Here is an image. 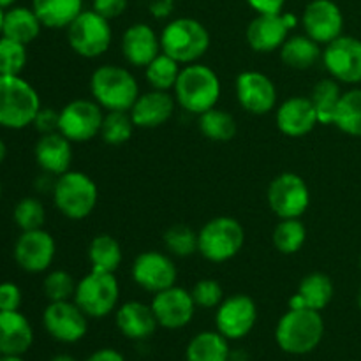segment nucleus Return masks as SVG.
<instances>
[{
	"mask_svg": "<svg viewBox=\"0 0 361 361\" xmlns=\"http://www.w3.org/2000/svg\"><path fill=\"white\" fill-rule=\"evenodd\" d=\"M323 337L324 321L321 312L310 309H289L275 328L279 348L295 356L312 353L323 342Z\"/></svg>",
	"mask_w": 361,
	"mask_h": 361,
	"instance_id": "1",
	"label": "nucleus"
},
{
	"mask_svg": "<svg viewBox=\"0 0 361 361\" xmlns=\"http://www.w3.org/2000/svg\"><path fill=\"white\" fill-rule=\"evenodd\" d=\"M173 90L176 104L194 115H203L217 106L221 97V80L212 67L194 62L182 67Z\"/></svg>",
	"mask_w": 361,
	"mask_h": 361,
	"instance_id": "2",
	"label": "nucleus"
},
{
	"mask_svg": "<svg viewBox=\"0 0 361 361\" xmlns=\"http://www.w3.org/2000/svg\"><path fill=\"white\" fill-rule=\"evenodd\" d=\"M90 94L102 109L130 111L140 97V85L129 69L106 63L92 73Z\"/></svg>",
	"mask_w": 361,
	"mask_h": 361,
	"instance_id": "3",
	"label": "nucleus"
},
{
	"mask_svg": "<svg viewBox=\"0 0 361 361\" xmlns=\"http://www.w3.org/2000/svg\"><path fill=\"white\" fill-rule=\"evenodd\" d=\"M37 90L21 76H0V127L20 130L32 126L41 109Z\"/></svg>",
	"mask_w": 361,
	"mask_h": 361,
	"instance_id": "4",
	"label": "nucleus"
},
{
	"mask_svg": "<svg viewBox=\"0 0 361 361\" xmlns=\"http://www.w3.org/2000/svg\"><path fill=\"white\" fill-rule=\"evenodd\" d=\"M210 48V32L194 18H176L161 32V49L182 66L197 62Z\"/></svg>",
	"mask_w": 361,
	"mask_h": 361,
	"instance_id": "5",
	"label": "nucleus"
},
{
	"mask_svg": "<svg viewBox=\"0 0 361 361\" xmlns=\"http://www.w3.org/2000/svg\"><path fill=\"white\" fill-rule=\"evenodd\" d=\"M99 189L94 180L81 171H67L56 176L53 201L60 214L73 221L87 219L97 207Z\"/></svg>",
	"mask_w": 361,
	"mask_h": 361,
	"instance_id": "6",
	"label": "nucleus"
},
{
	"mask_svg": "<svg viewBox=\"0 0 361 361\" xmlns=\"http://www.w3.org/2000/svg\"><path fill=\"white\" fill-rule=\"evenodd\" d=\"M245 231L233 217H215L197 233V252L212 263H226L242 250Z\"/></svg>",
	"mask_w": 361,
	"mask_h": 361,
	"instance_id": "7",
	"label": "nucleus"
},
{
	"mask_svg": "<svg viewBox=\"0 0 361 361\" xmlns=\"http://www.w3.org/2000/svg\"><path fill=\"white\" fill-rule=\"evenodd\" d=\"M118 298L120 286L115 274L90 270V274L85 275L76 284L73 300L87 317L102 319L116 309Z\"/></svg>",
	"mask_w": 361,
	"mask_h": 361,
	"instance_id": "8",
	"label": "nucleus"
},
{
	"mask_svg": "<svg viewBox=\"0 0 361 361\" xmlns=\"http://www.w3.org/2000/svg\"><path fill=\"white\" fill-rule=\"evenodd\" d=\"M113 30L109 20L92 11H83L67 27V42L83 59H97L111 46Z\"/></svg>",
	"mask_w": 361,
	"mask_h": 361,
	"instance_id": "9",
	"label": "nucleus"
},
{
	"mask_svg": "<svg viewBox=\"0 0 361 361\" xmlns=\"http://www.w3.org/2000/svg\"><path fill=\"white\" fill-rule=\"evenodd\" d=\"M104 113L94 99H74L60 109L59 133L71 143H85L101 133Z\"/></svg>",
	"mask_w": 361,
	"mask_h": 361,
	"instance_id": "10",
	"label": "nucleus"
},
{
	"mask_svg": "<svg viewBox=\"0 0 361 361\" xmlns=\"http://www.w3.org/2000/svg\"><path fill=\"white\" fill-rule=\"evenodd\" d=\"M268 204L279 219H300L310 204L305 180L295 173H282L268 187Z\"/></svg>",
	"mask_w": 361,
	"mask_h": 361,
	"instance_id": "11",
	"label": "nucleus"
},
{
	"mask_svg": "<svg viewBox=\"0 0 361 361\" xmlns=\"http://www.w3.org/2000/svg\"><path fill=\"white\" fill-rule=\"evenodd\" d=\"M88 317L74 302H49L42 312V324L49 337L62 344H76L87 335Z\"/></svg>",
	"mask_w": 361,
	"mask_h": 361,
	"instance_id": "12",
	"label": "nucleus"
},
{
	"mask_svg": "<svg viewBox=\"0 0 361 361\" xmlns=\"http://www.w3.org/2000/svg\"><path fill=\"white\" fill-rule=\"evenodd\" d=\"M323 63L338 83H361V41L353 35H341L323 51Z\"/></svg>",
	"mask_w": 361,
	"mask_h": 361,
	"instance_id": "13",
	"label": "nucleus"
},
{
	"mask_svg": "<svg viewBox=\"0 0 361 361\" xmlns=\"http://www.w3.org/2000/svg\"><path fill=\"white\" fill-rule=\"evenodd\" d=\"M257 307L250 296L233 295L222 300L215 312V326L228 341H240L247 337L256 326Z\"/></svg>",
	"mask_w": 361,
	"mask_h": 361,
	"instance_id": "14",
	"label": "nucleus"
},
{
	"mask_svg": "<svg viewBox=\"0 0 361 361\" xmlns=\"http://www.w3.org/2000/svg\"><path fill=\"white\" fill-rule=\"evenodd\" d=\"M56 243L53 236L44 229L21 231L14 243L13 256L18 267L28 274H42L51 267L55 259Z\"/></svg>",
	"mask_w": 361,
	"mask_h": 361,
	"instance_id": "15",
	"label": "nucleus"
},
{
	"mask_svg": "<svg viewBox=\"0 0 361 361\" xmlns=\"http://www.w3.org/2000/svg\"><path fill=\"white\" fill-rule=\"evenodd\" d=\"M130 275L141 289L155 295L175 286L178 271L168 254L147 250L134 259Z\"/></svg>",
	"mask_w": 361,
	"mask_h": 361,
	"instance_id": "16",
	"label": "nucleus"
},
{
	"mask_svg": "<svg viewBox=\"0 0 361 361\" xmlns=\"http://www.w3.org/2000/svg\"><path fill=\"white\" fill-rule=\"evenodd\" d=\"M305 34L319 44H330L344 30V14L334 0H312L302 14Z\"/></svg>",
	"mask_w": 361,
	"mask_h": 361,
	"instance_id": "17",
	"label": "nucleus"
},
{
	"mask_svg": "<svg viewBox=\"0 0 361 361\" xmlns=\"http://www.w3.org/2000/svg\"><path fill=\"white\" fill-rule=\"evenodd\" d=\"M150 307L159 326L168 330H180L187 326L196 314V303L190 291L178 286H171L164 291L155 293Z\"/></svg>",
	"mask_w": 361,
	"mask_h": 361,
	"instance_id": "18",
	"label": "nucleus"
},
{
	"mask_svg": "<svg viewBox=\"0 0 361 361\" xmlns=\"http://www.w3.org/2000/svg\"><path fill=\"white\" fill-rule=\"evenodd\" d=\"M236 99L245 111L267 115L277 106V88L267 74L243 71L236 78Z\"/></svg>",
	"mask_w": 361,
	"mask_h": 361,
	"instance_id": "19",
	"label": "nucleus"
},
{
	"mask_svg": "<svg viewBox=\"0 0 361 361\" xmlns=\"http://www.w3.org/2000/svg\"><path fill=\"white\" fill-rule=\"evenodd\" d=\"M277 127L282 134L289 137H302L312 133L319 123L316 108L310 97H289L277 108Z\"/></svg>",
	"mask_w": 361,
	"mask_h": 361,
	"instance_id": "20",
	"label": "nucleus"
},
{
	"mask_svg": "<svg viewBox=\"0 0 361 361\" xmlns=\"http://www.w3.org/2000/svg\"><path fill=\"white\" fill-rule=\"evenodd\" d=\"M176 99L169 92L152 90L140 95L130 108L129 115L134 126L141 129H155L168 122L175 113Z\"/></svg>",
	"mask_w": 361,
	"mask_h": 361,
	"instance_id": "21",
	"label": "nucleus"
},
{
	"mask_svg": "<svg viewBox=\"0 0 361 361\" xmlns=\"http://www.w3.org/2000/svg\"><path fill=\"white\" fill-rule=\"evenodd\" d=\"M161 35L147 23H134L122 35V55L130 66L147 67L161 53Z\"/></svg>",
	"mask_w": 361,
	"mask_h": 361,
	"instance_id": "22",
	"label": "nucleus"
},
{
	"mask_svg": "<svg viewBox=\"0 0 361 361\" xmlns=\"http://www.w3.org/2000/svg\"><path fill=\"white\" fill-rule=\"evenodd\" d=\"M289 28L281 14H257L245 32L247 42L257 53H271L282 48L289 37Z\"/></svg>",
	"mask_w": 361,
	"mask_h": 361,
	"instance_id": "23",
	"label": "nucleus"
},
{
	"mask_svg": "<svg viewBox=\"0 0 361 361\" xmlns=\"http://www.w3.org/2000/svg\"><path fill=\"white\" fill-rule=\"evenodd\" d=\"M35 162L44 173L60 176L69 171L73 162V143L63 134L56 133L42 134L34 148Z\"/></svg>",
	"mask_w": 361,
	"mask_h": 361,
	"instance_id": "24",
	"label": "nucleus"
},
{
	"mask_svg": "<svg viewBox=\"0 0 361 361\" xmlns=\"http://www.w3.org/2000/svg\"><path fill=\"white\" fill-rule=\"evenodd\" d=\"M34 344L32 324L20 310H0V355L23 356Z\"/></svg>",
	"mask_w": 361,
	"mask_h": 361,
	"instance_id": "25",
	"label": "nucleus"
},
{
	"mask_svg": "<svg viewBox=\"0 0 361 361\" xmlns=\"http://www.w3.org/2000/svg\"><path fill=\"white\" fill-rule=\"evenodd\" d=\"M115 323L120 334L130 341H147L159 326L152 307L141 302H126L120 305L115 314Z\"/></svg>",
	"mask_w": 361,
	"mask_h": 361,
	"instance_id": "26",
	"label": "nucleus"
},
{
	"mask_svg": "<svg viewBox=\"0 0 361 361\" xmlns=\"http://www.w3.org/2000/svg\"><path fill=\"white\" fill-rule=\"evenodd\" d=\"M334 298V282L326 274H309L300 282L298 293L289 298V309H310L321 310L326 309Z\"/></svg>",
	"mask_w": 361,
	"mask_h": 361,
	"instance_id": "27",
	"label": "nucleus"
},
{
	"mask_svg": "<svg viewBox=\"0 0 361 361\" xmlns=\"http://www.w3.org/2000/svg\"><path fill=\"white\" fill-rule=\"evenodd\" d=\"M32 9L42 27L67 28L83 13V0H32Z\"/></svg>",
	"mask_w": 361,
	"mask_h": 361,
	"instance_id": "28",
	"label": "nucleus"
},
{
	"mask_svg": "<svg viewBox=\"0 0 361 361\" xmlns=\"http://www.w3.org/2000/svg\"><path fill=\"white\" fill-rule=\"evenodd\" d=\"M42 23L39 21L37 14L34 9L28 7H9L4 13V27L2 35L4 37L14 39L23 44H30L41 34Z\"/></svg>",
	"mask_w": 361,
	"mask_h": 361,
	"instance_id": "29",
	"label": "nucleus"
},
{
	"mask_svg": "<svg viewBox=\"0 0 361 361\" xmlns=\"http://www.w3.org/2000/svg\"><path fill=\"white\" fill-rule=\"evenodd\" d=\"M281 59L288 67L296 71H305L316 66L323 59L321 44L309 35H291L286 39L281 48Z\"/></svg>",
	"mask_w": 361,
	"mask_h": 361,
	"instance_id": "30",
	"label": "nucleus"
},
{
	"mask_svg": "<svg viewBox=\"0 0 361 361\" xmlns=\"http://www.w3.org/2000/svg\"><path fill=\"white\" fill-rule=\"evenodd\" d=\"M229 356L228 338L219 331H201L185 349V361H229Z\"/></svg>",
	"mask_w": 361,
	"mask_h": 361,
	"instance_id": "31",
	"label": "nucleus"
},
{
	"mask_svg": "<svg viewBox=\"0 0 361 361\" xmlns=\"http://www.w3.org/2000/svg\"><path fill=\"white\" fill-rule=\"evenodd\" d=\"M92 270L115 274L122 264V247L111 235H97L88 245Z\"/></svg>",
	"mask_w": 361,
	"mask_h": 361,
	"instance_id": "32",
	"label": "nucleus"
},
{
	"mask_svg": "<svg viewBox=\"0 0 361 361\" xmlns=\"http://www.w3.org/2000/svg\"><path fill=\"white\" fill-rule=\"evenodd\" d=\"M341 97V85H338V81L334 80V78L321 80L319 83L314 87L312 94H310V101H312L314 108H316L319 123H323V126H331V123H334Z\"/></svg>",
	"mask_w": 361,
	"mask_h": 361,
	"instance_id": "33",
	"label": "nucleus"
},
{
	"mask_svg": "<svg viewBox=\"0 0 361 361\" xmlns=\"http://www.w3.org/2000/svg\"><path fill=\"white\" fill-rule=\"evenodd\" d=\"M334 126L349 136L361 137V88H353L342 94Z\"/></svg>",
	"mask_w": 361,
	"mask_h": 361,
	"instance_id": "34",
	"label": "nucleus"
},
{
	"mask_svg": "<svg viewBox=\"0 0 361 361\" xmlns=\"http://www.w3.org/2000/svg\"><path fill=\"white\" fill-rule=\"evenodd\" d=\"M180 66L182 63L161 51L145 67V78L154 90L169 92L171 88H175L176 80H178L180 71H182Z\"/></svg>",
	"mask_w": 361,
	"mask_h": 361,
	"instance_id": "35",
	"label": "nucleus"
},
{
	"mask_svg": "<svg viewBox=\"0 0 361 361\" xmlns=\"http://www.w3.org/2000/svg\"><path fill=\"white\" fill-rule=\"evenodd\" d=\"M200 130L210 141L224 143V141H231L236 136L238 127H236L233 115H229L228 111L212 108L204 111L203 115H200Z\"/></svg>",
	"mask_w": 361,
	"mask_h": 361,
	"instance_id": "36",
	"label": "nucleus"
},
{
	"mask_svg": "<svg viewBox=\"0 0 361 361\" xmlns=\"http://www.w3.org/2000/svg\"><path fill=\"white\" fill-rule=\"evenodd\" d=\"M307 240V228L300 219H281L274 229V245L281 254H296Z\"/></svg>",
	"mask_w": 361,
	"mask_h": 361,
	"instance_id": "37",
	"label": "nucleus"
},
{
	"mask_svg": "<svg viewBox=\"0 0 361 361\" xmlns=\"http://www.w3.org/2000/svg\"><path fill=\"white\" fill-rule=\"evenodd\" d=\"M134 122L129 111H108L102 120L99 136L108 145H123L130 140L134 130Z\"/></svg>",
	"mask_w": 361,
	"mask_h": 361,
	"instance_id": "38",
	"label": "nucleus"
},
{
	"mask_svg": "<svg viewBox=\"0 0 361 361\" xmlns=\"http://www.w3.org/2000/svg\"><path fill=\"white\" fill-rule=\"evenodd\" d=\"M27 62V44L0 35V76H21Z\"/></svg>",
	"mask_w": 361,
	"mask_h": 361,
	"instance_id": "39",
	"label": "nucleus"
},
{
	"mask_svg": "<svg viewBox=\"0 0 361 361\" xmlns=\"http://www.w3.org/2000/svg\"><path fill=\"white\" fill-rule=\"evenodd\" d=\"M164 245L173 256L189 257L197 252V233L185 224H175L164 233Z\"/></svg>",
	"mask_w": 361,
	"mask_h": 361,
	"instance_id": "40",
	"label": "nucleus"
},
{
	"mask_svg": "<svg viewBox=\"0 0 361 361\" xmlns=\"http://www.w3.org/2000/svg\"><path fill=\"white\" fill-rule=\"evenodd\" d=\"M13 219L21 231H34L41 229L46 221V212L37 197H23L14 207Z\"/></svg>",
	"mask_w": 361,
	"mask_h": 361,
	"instance_id": "41",
	"label": "nucleus"
},
{
	"mask_svg": "<svg viewBox=\"0 0 361 361\" xmlns=\"http://www.w3.org/2000/svg\"><path fill=\"white\" fill-rule=\"evenodd\" d=\"M42 291L49 302H67L74 298L76 282L73 275L63 270H53L42 281Z\"/></svg>",
	"mask_w": 361,
	"mask_h": 361,
	"instance_id": "42",
	"label": "nucleus"
},
{
	"mask_svg": "<svg viewBox=\"0 0 361 361\" xmlns=\"http://www.w3.org/2000/svg\"><path fill=\"white\" fill-rule=\"evenodd\" d=\"M190 295L200 309H217L224 300V289L214 279H201L194 284Z\"/></svg>",
	"mask_w": 361,
	"mask_h": 361,
	"instance_id": "43",
	"label": "nucleus"
},
{
	"mask_svg": "<svg viewBox=\"0 0 361 361\" xmlns=\"http://www.w3.org/2000/svg\"><path fill=\"white\" fill-rule=\"evenodd\" d=\"M23 295L14 282L0 284V310H20Z\"/></svg>",
	"mask_w": 361,
	"mask_h": 361,
	"instance_id": "44",
	"label": "nucleus"
},
{
	"mask_svg": "<svg viewBox=\"0 0 361 361\" xmlns=\"http://www.w3.org/2000/svg\"><path fill=\"white\" fill-rule=\"evenodd\" d=\"M59 115L60 111H55L53 108H41L32 126L41 134L56 133L59 130Z\"/></svg>",
	"mask_w": 361,
	"mask_h": 361,
	"instance_id": "45",
	"label": "nucleus"
},
{
	"mask_svg": "<svg viewBox=\"0 0 361 361\" xmlns=\"http://www.w3.org/2000/svg\"><path fill=\"white\" fill-rule=\"evenodd\" d=\"M92 9L106 20H115L127 9V0H94Z\"/></svg>",
	"mask_w": 361,
	"mask_h": 361,
	"instance_id": "46",
	"label": "nucleus"
},
{
	"mask_svg": "<svg viewBox=\"0 0 361 361\" xmlns=\"http://www.w3.org/2000/svg\"><path fill=\"white\" fill-rule=\"evenodd\" d=\"M247 4L257 14H281L286 0H247Z\"/></svg>",
	"mask_w": 361,
	"mask_h": 361,
	"instance_id": "47",
	"label": "nucleus"
},
{
	"mask_svg": "<svg viewBox=\"0 0 361 361\" xmlns=\"http://www.w3.org/2000/svg\"><path fill=\"white\" fill-rule=\"evenodd\" d=\"M175 11V0H154L150 6L152 16L157 20H166Z\"/></svg>",
	"mask_w": 361,
	"mask_h": 361,
	"instance_id": "48",
	"label": "nucleus"
},
{
	"mask_svg": "<svg viewBox=\"0 0 361 361\" xmlns=\"http://www.w3.org/2000/svg\"><path fill=\"white\" fill-rule=\"evenodd\" d=\"M85 361H126V358H123L122 353L116 351V349L102 348L99 349V351L92 353Z\"/></svg>",
	"mask_w": 361,
	"mask_h": 361,
	"instance_id": "49",
	"label": "nucleus"
},
{
	"mask_svg": "<svg viewBox=\"0 0 361 361\" xmlns=\"http://www.w3.org/2000/svg\"><path fill=\"white\" fill-rule=\"evenodd\" d=\"M282 18H284V23L288 25L289 30H293V28H295L296 25H298V18H296L295 14H291V13H282Z\"/></svg>",
	"mask_w": 361,
	"mask_h": 361,
	"instance_id": "50",
	"label": "nucleus"
},
{
	"mask_svg": "<svg viewBox=\"0 0 361 361\" xmlns=\"http://www.w3.org/2000/svg\"><path fill=\"white\" fill-rule=\"evenodd\" d=\"M229 361H249V356H247L245 351H231V356H229Z\"/></svg>",
	"mask_w": 361,
	"mask_h": 361,
	"instance_id": "51",
	"label": "nucleus"
},
{
	"mask_svg": "<svg viewBox=\"0 0 361 361\" xmlns=\"http://www.w3.org/2000/svg\"><path fill=\"white\" fill-rule=\"evenodd\" d=\"M6 157H7V147H6V143H4L2 137H0V164L6 161Z\"/></svg>",
	"mask_w": 361,
	"mask_h": 361,
	"instance_id": "52",
	"label": "nucleus"
},
{
	"mask_svg": "<svg viewBox=\"0 0 361 361\" xmlns=\"http://www.w3.org/2000/svg\"><path fill=\"white\" fill-rule=\"evenodd\" d=\"M51 361H78V360L71 355H56L53 356Z\"/></svg>",
	"mask_w": 361,
	"mask_h": 361,
	"instance_id": "53",
	"label": "nucleus"
},
{
	"mask_svg": "<svg viewBox=\"0 0 361 361\" xmlns=\"http://www.w3.org/2000/svg\"><path fill=\"white\" fill-rule=\"evenodd\" d=\"M0 361H25L21 358V355H4Z\"/></svg>",
	"mask_w": 361,
	"mask_h": 361,
	"instance_id": "54",
	"label": "nucleus"
},
{
	"mask_svg": "<svg viewBox=\"0 0 361 361\" xmlns=\"http://www.w3.org/2000/svg\"><path fill=\"white\" fill-rule=\"evenodd\" d=\"M14 2H16V0H0V7H2V9H7V7H13Z\"/></svg>",
	"mask_w": 361,
	"mask_h": 361,
	"instance_id": "55",
	"label": "nucleus"
},
{
	"mask_svg": "<svg viewBox=\"0 0 361 361\" xmlns=\"http://www.w3.org/2000/svg\"><path fill=\"white\" fill-rule=\"evenodd\" d=\"M4 13H6V11L0 7V35H2V27H4Z\"/></svg>",
	"mask_w": 361,
	"mask_h": 361,
	"instance_id": "56",
	"label": "nucleus"
},
{
	"mask_svg": "<svg viewBox=\"0 0 361 361\" xmlns=\"http://www.w3.org/2000/svg\"><path fill=\"white\" fill-rule=\"evenodd\" d=\"M358 307H360V310H361V289H360V293H358Z\"/></svg>",
	"mask_w": 361,
	"mask_h": 361,
	"instance_id": "57",
	"label": "nucleus"
},
{
	"mask_svg": "<svg viewBox=\"0 0 361 361\" xmlns=\"http://www.w3.org/2000/svg\"><path fill=\"white\" fill-rule=\"evenodd\" d=\"M0 197H2V182H0Z\"/></svg>",
	"mask_w": 361,
	"mask_h": 361,
	"instance_id": "58",
	"label": "nucleus"
},
{
	"mask_svg": "<svg viewBox=\"0 0 361 361\" xmlns=\"http://www.w3.org/2000/svg\"><path fill=\"white\" fill-rule=\"evenodd\" d=\"M0 360H2V355H0Z\"/></svg>",
	"mask_w": 361,
	"mask_h": 361,
	"instance_id": "59",
	"label": "nucleus"
}]
</instances>
